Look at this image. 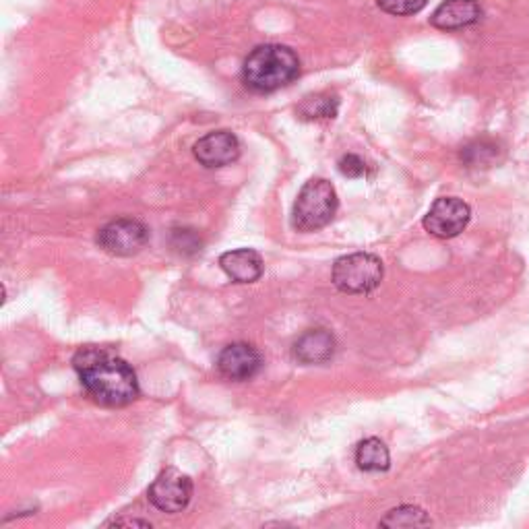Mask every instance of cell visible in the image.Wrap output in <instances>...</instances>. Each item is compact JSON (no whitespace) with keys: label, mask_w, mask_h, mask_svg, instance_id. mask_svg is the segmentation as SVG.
Returning a JSON list of instances; mask_svg holds the SVG:
<instances>
[{"label":"cell","mask_w":529,"mask_h":529,"mask_svg":"<svg viewBox=\"0 0 529 529\" xmlns=\"http://www.w3.org/2000/svg\"><path fill=\"white\" fill-rule=\"evenodd\" d=\"M73 366L87 395L104 408H124L139 397V381L133 366L102 348H83Z\"/></svg>","instance_id":"cell-1"},{"label":"cell","mask_w":529,"mask_h":529,"mask_svg":"<svg viewBox=\"0 0 529 529\" xmlns=\"http://www.w3.org/2000/svg\"><path fill=\"white\" fill-rule=\"evenodd\" d=\"M300 77L298 54L282 44L257 46L242 65V83L255 93H273Z\"/></svg>","instance_id":"cell-2"},{"label":"cell","mask_w":529,"mask_h":529,"mask_svg":"<svg viewBox=\"0 0 529 529\" xmlns=\"http://www.w3.org/2000/svg\"><path fill=\"white\" fill-rule=\"evenodd\" d=\"M339 199L333 184L325 178L308 180L294 203L292 226L298 232H317L331 224L337 213Z\"/></svg>","instance_id":"cell-3"},{"label":"cell","mask_w":529,"mask_h":529,"mask_svg":"<svg viewBox=\"0 0 529 529\" xmlns=\"http://www.w3.org/2000/svg\"><path fill=\"white\" fill-rule=\"evenodd\" d=\"M383 261L370 253H354L335 261L333 265V286L344 294H370L383 282Z\"/></svg>","instance_id":"cell-4"},{"label":"cell","mask_w":529,"mask_h":529,"mask_svg":"<svg viewBox=\"0 0 529 529\" xmlns=\"http://www.w3.org/2000/svg\"><path fill=\"white\" fill-rule=\"evenodd\" d=\"M149 238V228L139 220H131V217H120V220L106 224L98 232L100 248L112 257L139 255Z\"/></svg>","instance_id":"cell-5"},{"label":"cell","mask_w":529,"mask_h":529,"mask_svg":"<svg viewBox=\"0 0 529 529\" xmlns=\"http://www.w3.org/2000/svg\"><path fill=\"white\" fill-rule=\"evenodd\" d=\"M149 503L164 513H180L189 507L193 499V480L174 470L166 468L147 490Z\"/></svg>","instance_id":"cell-6"},{"label":"cell","mask_w":529,"mask_h":529,"mask_svg":"<svg viewBox=\"0 0 529 529\" xmlns=\"http://www.w3.org/2000/svg\"><path fill=\"white\" fill-rule=\"evenodd\" d=\"M472 220L470 205L457 197H441L432 203L424 217V230L437 238H455Z\"/></svg>","instance_id":"cell-7"},{"label":"cell","mask_w":529,"mask_h":529,"mask_svg":"<svg viewBox=\"0 0 529 529\" xmlns=\"http://www.w3.org/2000/svg\"><path fill=\"white\" fill-rule=\"evenodd\" d=\"M261 366V352L251 344H244V341H236V344L226 346L220 358H217V370H220V375L234 383L253 379L261 370Z\"/></svg>","instance_id":"cell-8"},{"label":"cell","mask_w":529,"mask_h":529,"mask_svg":"<svg viewBox=\"0 0 529 529\" xmlns=\"http://www.w3.org/2000/svg\"><path fill=\"white\" fill-rule=\"evenodd\" d=\"M193 153L197 162L209 170L224 168L240 158V141L232 131H213L195 143Z\"/></svg>","instance_id":"cell-9"},{"label":"cell","mask_w":529,"mask_h":529,"mask_svg":"<svg viewBox=\"0 0 529 529\" xmlns=\"http://www.w3.org/2000/svg\"><path fill=\"white\" fill-rule=\"evenodd\" d=\"M482 9L478 0H445L430 17V25L443 31H457L478 23Z\"/></svg>","instance_id":"cell-10"},{"label":"cell","mask_w":529,"mask_h":529,"mask_svg":"<svg viewBox=\"0 0 529 529\" xmlns=\"http://www.w3.org/2000/svg\"><path fill=\"white\" fill-rule=\"evenodd\" d=\"M337 341L327 329H310L302 333L292 348L300 364H325L335 356Z\"/></svg>","instance_id":"cell-11"},{"label":"cell","mask_w":529,"mask_h":529,"mask_svg":"<svg viewBox=\"0 0 529 529\" xmlns=\"http://www.w3.org/2000/svg\"><path fill=\"white\" fill-rule=\"evenodd\" d=\"M220 267L234 284H255L263 275V259L253 248H238V251L224 253L220 257Z\"/></svg>","instance_id":"cell-12"},{"label":"cell","mask_w":529,"mask_h":529,"mask_svg":"<svg viewBox=\"0 0 529 529\" xmlns=\"http://www.w3.org/2000/svg\"><path fill=\"white\" fill-rule=\"evenodd\" d=\"M356 463L364 472H387L391 465V455L381 439L370 437L358 445Z\"/></svg>","instance_id":"cell-13"},{"label":"cell","mask_w":529,"mask_h":529,"mask_svg":"<svg viewBox=\"0 0 529 529\" xmlns=\"http://www.w3.org/2000/svg\"><path fill=\"white\" fill-rule=\"evenodd\" d=\"M503 149L496 141L490 139H476L470 145H465L461 151V160L470 168H490L501 160Z\"/></svg>","instance_id":"cell-14"},{"label":"cell","mask_w":529,"mask_h":529,"mask_svg":"<svg viewBox=\"0 0 529 529\" xmlns=\"http://www.w3.org/2000/svg\"><path fill=\"white\" fill-rule=\"evenodd\" d=\"M339 110V100L329 93H317V96H308L298 106V116L302 120H323L335 118Z\"/></svg>","instance_id":"cell-15"},{"label":"cell","mask_w":529,"mask_h":529,"mask_svg":"<svg viewBox=\"0 0 529 529\" xmlns=\"http://www.w3.org/2000/svg\"><path fill=\"white\" fill-rule=\"evenodd\" d=\"M432 519L426 515L424 509L414 505H403L393 511H389L379 525L383 527H424L430 525Z\"/></svg>","instance_id":"cell-16"},{"label":"cell","mask_w":529,"mask_h":529,"mask_svg":"<svg viewBox=\"0 0 529 529\" xmlns=\"http://www.w3.org/2000/svg\"><path fill=\"white\" fill-rule=\"evenodd\" d=\"M428 0H377V5L381 11L387 15L395 17H406V15H416L426 7Z\"/></svg>","instance_id":"cell-17"},{"label":"cell","mask_w":529,"mask_h":529,"mask_svg":"<svg viewBox=\"0 0 529 529\" xmlns=\"http://www.w3.org/2000/svg\"><path fill=\"white\" fill-rule=\"evenodd\" d=\"M172 246L180 255H195L201 251V238L195 230H174Z\"/></svg>","instance_id":"cell-18"},{"label":"cell","mask_w":529,"mask_h":529,"mask_svg":"<svg viewBox=\"0 0 529 529\" xmlns=\"http://www.w3.org/2000/svg\"><path fill=\"white\" fill-rule=\"evenodd\" d=\"M339 172L344 174V176H348V178H362V176L368 174V166L360 158V155L348 153V155H344V158L339 160Z\"/></svg>","instance_id":"cell-19"}]
</instances>
